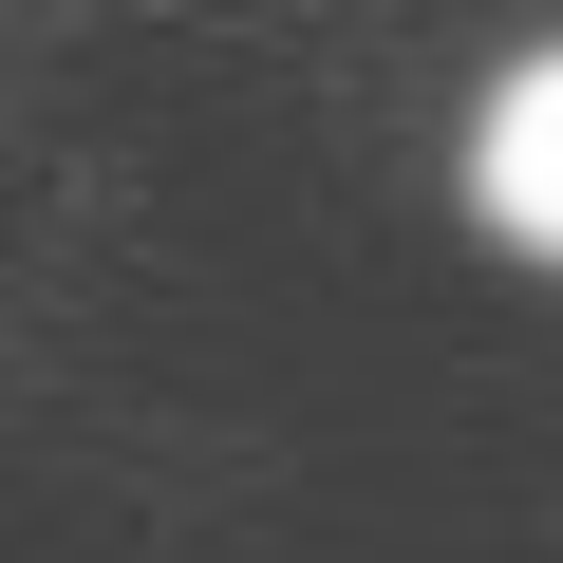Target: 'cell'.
I'll list each match as a JSON object with an SVG mask.
<instances>
[{
  "label": "cell",
  "mask_w": 563,
  "mask_h": 563,
  "mask_svg": "<svg viewBox=\"0 0 563 563\" xmlns=\"http://www.w3.org/2000/svg\"><path fill=\"white\" fill-rule=\"evenodd\" d=\"M470 207H488L526 263H563V57L488 76V113H470Z\"/></svg>",
  "instance_id": "obj_1"
}]
</instances>
